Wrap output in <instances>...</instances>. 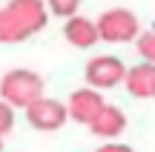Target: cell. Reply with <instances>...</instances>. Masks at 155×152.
Masks as SVG:
<instances>
[{"label":"cell","instance_id":"obj_15","mask_svg":"<svg viewBox=\"0 0 155 152\" xmlns=\"http://www.w3.org/2000/svg\"><path fill=\"white\" fill-rule=\"evenodd\" d=\"M0 152H3V138H0Z\"/></svg>","mask_w":155,"mask_h":152},{"label":"cell","instance_id":"obj_11","mask_svg":"<svg viewBox=\"0 0 155 152\" xmlns=\"http://www.w3.org/2000/svg\"><path fill=\"white\" fill-rule=\"evenodd\" d=\"M78 6H81V0H46V9H49L55 17H63V20L75 15Z\"/></svg>","mask_w":155,"mask_h":152},{"label":"cell","instance_id":"obj_6","mask_svg":"<svg viewBox=\"0 0 155 152\" xmlns=\"http://www.w3.org/2000/svg\"><path fill=\"white\" fill-rule=\"evenodd\" d=\"M106 106L104 95H101V89H95V86H83V89H75L72 95H69V118L78 121V124L89 126L95 118L101 115V109Z\"/></svg>","mask_w":155,"mask_h":152},{"label":"cell","instance_id":"obj_9","mask_svg":"<svg viewBox=\"0 0 155 152\" xmlns=\"http://www.w3.org/2000/svg\"><path fill=\"white\" fill-rule=\"evenodd\" d=\"M152 75H155V63H138V66H129L127 75H124V86L132 98L144 101L150 98V89H152Z\"/></svg>","mask_w":155,"mask_h":152},{"label":"cell","instance_id":"obj_4","mask_svg":"<svg viewBox=\"0 0 155 152\" xmlns=\"http://www.w3.org/2000/svg\"><path fill=\"white\" fill-rule=\"evenodd\" d=\"M26 121L35 126V129H40V132H55V129H61L63 124H66V118H69V109H66V103H61V101H55V98H38L35 103H29L26 109Z\"/></svg>","mask_w":155,"mask_h":152},{"label":"cell","instance_id":"obj_12","mask_svg":"<svg viewBox=\"0 0 155 152\" xmlns=\"http://www.w3.org/2000/svg\"><path fill=\"white\" fill-rule=\"evenodd\" d=\"M12 126H15V106H9V103L0 98V138L9 135Z\"/></svg>","mask_w":155,"mask_h":152},{"label":"cell","instance_id":"obj_8","mask_svg":"<svg viewBox=\"0 0 155 152\" xmlns=\"http://www.w3.org/2000/svg\"><path fill=\"white\" fill-rule=\"evenodd\" d=\"M89 129H92L98 138L115 141V138L124 135V129H127V115H124V109L109 106V103H106V106L101 109V115L92 121V124H89Z\"/></svg>","mask_w":155,"mask_h":152},{"label":"cell","instance_id":"obj_14","mask_svg":"<svg viewBox=\"0 0 155 152\" xmlns=\"http://www.w3.org/2000/svg\"><path fill=\"white\" fill-rule=\"evenodd\" d=\"M150 98H155V75H152V89H150Z\"/></svg>","mask_w":155,"mask_h":152},{"label":"cell","instance_id":"obj_13","mask_svg":"<svg viewBox=\"0 0 155 152\" xmlns=\"http://www.w3.org/2000/svg\"><path fill=\"white\" fill-rule=\"evenodd\" d=\"M95 152H135L132 147H127V144H104V147H98V149H95Z\"/></svg>","mask_w":155,"mask_h":152},{"label":"cell","instance_id":"obj_10","mask_svg":"<svg viewBox=\"0 0 155 152\" xmlns=\"http://www.w3.org/2000/svg\"><path fill=\"white\" fill-rule=\"evenodd\" d=\"M138 52L141 57H144L147 63H155V29H150V32H138Z\"/></svg>","mask_w":155,"mask_h":152},{"label":"cell","instance_id":"obj_1","mask_svg":"<svg viewBox=\"0 0 155 152\" xmlns=\"http://www.w3.org/2000/svg\"><path fill=\"white\" fill-rule=\"evenodd\" d=\"M49 23L43 0H9L0 9V43H20Z\"/></svg>","mask_w":155,"mask_h":152},{"label":"cell","instance_id":"obj_3","mask_svg":"<svg viewBox=\"0 0 155 152\" xmlns=\"http://www.w3.org/2000/svg\"><path fill=\"white\" fill-rule=\"evenodd\" d=\"M95 26H98L101 40H106V43H129V40H135L138 32H141L138 17L129 9H106L104 15L95 20Z\"/></svg>","mask_w":155,"mask_h":152},{"label":"cell","instance_id":"obj_5","mask_svg":"<svg viewBox=\"0 0 155 152\" xmlns=\"http://www.w3.org/2000/svg\"><path fill=\"white\" fill-rule=\"evenodd\" d=\"M124 75H127V66L121 63V57H112V55H98L86 63V86H95V89H112V86L124 83Z\"/></svg>","mask_w":155,"mask_h":152},{"label":"cell","instance_id":"obj_2","mask_svg":"<svg viewBox=\"0 0 155 152\" xmlns=\"http://www.w3.org/2000/svg\"><path fill=\"white\" fill-rule=\"evenodd\" d=\"M46 95V83L32 69H12L0 78V98L15 109H26L38 98Z\"/></svg>","mask_w":155,"mask_h":152},{"label":"cell","instance_id":"obj_7","mask_svg":"<svg viewBox=\"0 0 155 152\" xmlns=\"http://www.w3.org/2000/svg\"><path fill=\"white\" fill-rule=\"evenodd\" d=\"M63 37H66L69 43L75 46V49H92V46L101 40V34H98V26H95V20H89V17H81V15L75 11L72 17H66Z\"/></svg>","mask_w":155,"mask_h":152}]
</instances>
